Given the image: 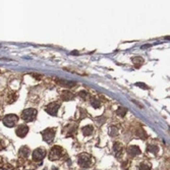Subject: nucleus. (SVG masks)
Returning a JSON list of instances; mask_svg holds the SVG:
<instances>
[{
  "label": "nucleus",
  "instance_id": "nucleus-1",
  "mask_svg": "<svg viewBox=\"0 0 170 170\" xmlns=\"http://www.w3.org/2000/svg\"><path fill=\"white\" fill-rule=\"evenodd\" d=\"M92 157L89 155V154H86V153H83L78 156L77 158V163L81 167L83 168H89L91 165H92Z\"/></svg>",
  "mask_w": 170,
  "mask_h": 170
},
{
  "label": "nucleus",
  "instance_id": "nucleus-2",
  "mask_svg": "<svg viewBox=\"0 0 170 170\" xmlns=\"http://www.w3.org/2000/svg\"><path fill=\"white\" fill-rule=\"evenodd\" d=\"M38 112L35 108H27L22 111L21 113V118L25 120V121H33L35 120V118L37 116Z\"/></svg>",
  "mask_w": 170,
  "mask_h": 170
},
{
  "label": "nucleus",
  "instance_id": "nucleus-3",
  "mask_svg": "<svg viewBox=\"0 0 170 170\" xmlns=\"http://www.w3.org/2000/svg\"><path fill=\"white\" fill-rule=\"evenodd\" d=\"M19 121V117L15 114H8L3 118V124L7 128H13Z\"/></svg>",
  "mask_w": 170,
  "mask_h": 170
},
{
  "label": "nucleus",
  "instance_id": "nucleus-4",
  "mask_svg": "<svg viewBox=\"0 0 170 170\" xmlns=\"http://www.w3.org/2000/svg\"><path fill=\"white\" fill-rule=\"evenodd\" d=\"M43 139L50 144L55 138V128H47L42 132Z\"/></svg>",
  "mask_w": 170,
  "mask_h": 170
},
{
  "label": "nucleus",
  "instance_id": "nucleus-5",
  "mask_svg": "<svg viewBox=\"0 0 170 170\" xmlns=\"http://www.w3.org/2000/svg\"><path fill=\"white\" fill-rule=\"evenodd\" d=\"M62 148L59 146H54L53 148L50 151L49 154V159L50 160H58L62 156Z\"/></svg>",
  "mask_w": 170,
  "mask_h": 170
},
{
  "label": "nucleus",
  "instance_id": "nucleus-6",
  "mask_svg": "<svg viewBox=\"0 0 170 170\" xmlns=\"http://www.w3.org/2000/svg\"><path fill=\"white\" fill-rule=\"evenodd\" d=\"M45 157H46V151L43 148L36 149L33 152V160L36 162H41Z\"/></svg>",
  "mask_w": 170,
  "mask_h": 170
},
{
  "label": "nucleus",
  "instance_id": "nucleus-7",
  "mask_svg": "<svg viewBox=\"0 0 170 170\" xmlns=\"http://www.w3.org/2000/svg\"><path fill=\"white\" fill-rule=\"evenodd\" d=\"M59 107H60V105H59L58 103L52 102V103H50V104L47 105V107L45 108V110H46V112H47L48 114H50V115H52V116H56Z\"/></svg>",
  "mask_w": 170,
  "mask_h": 170
},
{
  "label": "nucleus",
  "instance_id": "nucleus-8",
  "mask_svg": "<svg viewBox=\"0 0 170 170\" xmlns=\"http://www.w3.org/2000/svg\"><path fill=\"white\" fill-rule=\"evenodd\" d=\"M28 132H29V126L25 125V124H21V125H20L19 128L15 129L16 136L20 137V138H25Z\"/></svg>",
  "mask_w": 170,
  "mask_h": 170
},
{
  "label": "nucleus",
  "instance_id": "nucleus-9",
  "mask_svg": "<svg viewBox=\"0 0 170 170\" xmlns=\"http://www.w3.org/2000/svg\"><path fill=\"white\" fill-rule=\"evenodd\" d=\"M56 82L57 84L62 87H65V88H72L75 87L76 84L75 82H70V81H65V80H60V78H56Z\"/></svg>",
  "mask_w": 170,
  "mask_h": 170
},
{
  "label": "nucleus",
  "instance_id": "nucleus-10",
  "mask_svg": "<svg viewBox=\"0 0 170 170\" xmlns=\"http://www.w3.org/2000/svg\"><path fill=\"white\" fill-rule=\"evenodd\" d=\"M128 153L130 156H137L141 154V150L138 146H130L128 149Z\"/></svg>",
  "mask_w": 170,
  "mask_h": 170
},
{
  "label": "nucleus",
  "instance_id": "nucleus-11",
  "mask_svg": "<svg viewBox=\"0 0 170 170\" xmlns=\"http://www.w3.org/2000/svg\"><path fill=\"white\" fill-rule=\"evenodd\" d=\"M74 98H75V95L70 91H64V92H62V94H61V99L64 100V101H70Z\"/></svg>",
  "mask_w": 170,
  "mask_h": 170
},
{
  "label": "nucleus",
  "instance_id": "nucleus-12",
  "mask_svg": "<svg viewBox=\"0 0 170 170\" xmlns=\"http://www.w3.org/2000/svg\"><path fill=\"white\" fill-rule=\"evenodd\" d=\"M94 131V128L93 125H87L85 128H83V133L84 136H91Z\"/></svg>",
  "mask_w": 170,
  "mask_h": 170
},
{
  "label": "nucleus",
  "instance_id": "nucleus-13",
  "mask_svg": "<svg viewBox=\"0 0 170 170\" xmlns=\"http://www.w3.org/2000/svg\"><path fill=\"white\" fill-rule=\"evenodd\" d=\"M29 154H30V149L28 148V147H21V150H20V156L21 157H23V158H26V157H28L29 156Z\"/></svg>",
  "mask_w": 170,
  "mask_h": 170
},
{
  "label": "nucleus",
  "instance_id": "nucleus-14",
  "mask_svg": "<svg viewBox=\"0 0 170 170\" xmlns=\"http://www.w3.org/2000/svg\"><path fill=\"white\" fill-rule=\"evenodd\" d=\"M121 151H122V146H121L119 143H115V144L113 145V152L116 154V156L120 155Z\"/></svg>",
  "mask_w": 170,
  "mask_h": 170
},
{
  "label": "nucleus",
  "instance_id": "nucleus-15",
  "mask_svg": "<svg viewBox=\"0 0 170 170\" xmlns=\"http://www.w3.org/2000/svg\"><path fill=\"white\" fill-rule=\"evenodd\" d=\"M148 151H149L150 153L156 155V154H158V152H159V148H158L156 145H149V146H148Z\"/></svg>",
  "mask_w": 170,
  "mask_h": 170
},
{
  "label": "nucleus",
  "instance_id": "nucleus-16",
  "mask_svg": "<svg viewBox=\"0 0 170 170\" xmlns=\"http://www.w3.org/2000/svg\"><path fill=\"white\" fill-rule=\"evenodd\" d=\"M126 112H128V109L126 108H124V107H119L118 109H117L116 111V114L118 116H125V114H126Z\"/></svg>",
  "mask_w": 170,
  "mask_h": 170
},
{
  "label": "nucleus",
  "instance_id": "nucleus-17",
  "mask_svg": "<svg viewBox=\"0 0 170 170\" xmlns=\"http://www.w3.org/2000/svg\"><path fill=\"white\" fill-rule=\"evenodd\" d=\"M132 61H133L135 65H136L138 68L142 65V64L144 63V59H143L142 57H133V58H132Z\"/></svg>",
  "mask_w": 170,
  "mask_h": 170
},
{
  "label": "nucleus",
  "instance_id": "nucleus-18",
  "mask_svg": "<svg viewBox=\"0 0 170 170\" xmlns=\"http://www.w3.org/2000/svg\"><path fill=\"white\" fill-rule=\"evenodd\" d=\"M136 135H137V137H138V138H147V133H146V131L143 128H138V130H137V132H136Z\"/></svg>",
  "mask_w": 170,
  "mask_h": 170
},
{
  "label": "nucleus",
  "instance_id": "nucleus-19",
  "mask_svg": "<svg viewBox=\"0 0 170 170\" xmlns=\"http://www.w3.org/2000/svg\"><path fill=\"white\" fill-rule=\"evenodd\" d=\"M109 135L111 136V137H115L118 135V128L116 126H111L110 129H109Z\"/></svg>",
  "mask_w": 170,
  "mask_h": 170
},
{
  "label": "nucleus",
  "instance_id": "nucleus-20",
  "mask_svg": "<svg viewBox=\"0 0 170 170\" xmlns=\"http://www.w3.org/2000/svg\"><path fill=\"white\" fill-rule=\"evenodd\" d=\"M91 104H92V106L94 107V108H100V106H101L100 101L97 100V99H92L91 100Z\"/></svg>",
  "mask_w": 170,
  "mask_h": 170
},
{
  "label": "nucleus",
  "instance_id": "nucleus-21",
  "mask_svg": "<svg viewBox=\"0 0 170 170\" xmlns=\"http://www.w3.org/2000/svg\"><path fill=\"white\" fill-rule=\"evenodd\" d=\"M138 170H151V167H150L148 164H141L139 165V168H138Z\"/></svg>",
  "mask_w": 170,
  "mask_h": 170
},
{
  "label": "nucleus",
  "instance_id": "nucleus-22",
  "mask_svg": "<svg viewBox=\"0 0 170 170\" xmlns=\"http://www.w3.org/2000/svg\"><path fill=\"white\" fill-rule=\"evenodd\" d=\"M78 96H80V97H82V98H86V97L88 96V93H87V92H85V91H82V92H80V93H78Z\"/></svg>",
  "mask_w": 170,
  "mask_h": 170
},
{
  "label": "nucleus",
  "instance_id": "nucleus-23",
  "mask_svg": "<svg viewBox=\"0 0 170 170\" xmlns=\"http://www.w3.org/2000/svg\"><path fill=\"white\" fill-rule=\"evenodd\" d=\"M136 85L138 86V87H141L142 89H148V87H147V86H146V85H143L142 83H137Z\"/></svg>",
  "mask_w": 170,
  "mask_h": 170
},
{
  "label": "nucleus",
  "instance_id": "nucleus-24",
  "mask_svg": "<svg viewBox=\"0 0 170 170\" xmlns=\"http://www.w3.org/2000/svg\"><path fill=\"white\" fill-rule=\"evenodd\" d=\"M71 54H72V55H77L78 52H71Z\"/></svg>",
  "mask_w": 170,
  "mask_h": 170
}]
</instances>
